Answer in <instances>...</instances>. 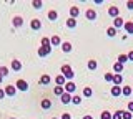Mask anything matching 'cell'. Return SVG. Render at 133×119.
I'll use <instances>...</instances> for the list:
<instances>
[{
    "instance_id": "83f0119b",
    "label": "cell",
    "mask_w": 133,
    "mask_h": 119,
    "mask_svg": "<svg viewBox=\"0 0 133 119\" xmlns=\"http://www.w3.org/2000/svg\"><path fill=\"white\" fill-rule=\"evenodd\" d=\"M91 94H93V89L90 88V86H87L85 89H83V96H87V98H90Z\"/></svg>"
},
{
    "instance_id": "74e56055",
    "label": "cell",
    "mask_w": 133,
    "mask_h": 119,
    "mask_svg": "<svg viewBox=\"0 0 133 119\" xmlns=\"http://www.w3.org/2000/svg\"><path fill=\"white\" fill-rule=\"evenodd\" d=\"M105 81H113V73H107V75H105Z\"/></svg>"
},
{
    "instance_id": "30bf717a",
    "label": "cell",
    "mask_w": 133,
    "mask_h": 119,
    "mask_svg": "<svg viewBox=\"0 0 133 119\" xmlns=\"http://www.w3.org/2000/svg\"><path fill=\"white\" fill-rule=\"evenodd\" d=\"M30 27L33 28V30H40V28H42V23H40V20H38V18H33L32 22H30Z\"/></svg>"
},
{
    "instance_id": "f6af8a7d",
    "label": "cell",
    "mask_w": 133,
    "mask_h": 119,
    "mask_svg": "<svg viewBox=\"0 0 133 119\" xmlns=\"http://www.w3.org/2000/svg\"><path fill=\"white\" fill-rule=\"evenodd\" d=\"M2 80H3V78H2V76H0V83H2Z\"/></svg>"
},
{
    "instance_id": "7a4b0ae2",
    "label": "cell",
    "mask_w": 133,
    "mask_h": 119,
    "mask_svg": "<svg viewBox=\"0 0 133 119\" xmlns=\"http://www.w3.org/2000/svg\"><path fill=\"white\" fill-rule=\"evenodd\" d=\"M65 88V93H68V94H73L75 93V89H77V86H75L73 81H66V84L63 86Z\"/></svg>"
},
{
    "instance_id": "d6a6232c",
    "label": "cell",
    "mask_w": 133,
    "mask_h": 119,
    "mask_svg": "<svg viewBox=\"0 0 133 119\" xmlns=\"http://www.w3.org/2000/svg\"><path fill=\"white\" fill-rule=\"evenodd\" d=\"M97 66H98V65H97V61H95V60H90L88 61V69H97Z\"/></svg>"
},
{
    "instance_id": "8d00e7d4",
    "label": "cell",
    "mask_w": 133,
    "mask_h": 119,
    "mask_svg": "<svg viewBox=\"0 0 133 119\" xmlns=\"http://www.w3.org/2000/svg\"><path fill=\"white\" fill-rule=\"evenodd\" d=\"M102 119H111V114L108 113V111H103V113H102Z\"/></svg>"
},
{
    "instance_id": "603a6c76",
    "label": "cell",
    "mask_w": 133,
    "mask_h": 119,
    "mask_svg": "<svg viewBox=\"0 0 133 119\" xmlns=\"http://www.w3.org/2000/svg\"><path fill=\"white\" fill-rule=\"evenodd\" d=\"M53 93H55L57 96H62V94L65 93V88L63 86H55V88H53Z\"/></svg>"
},
{
    "instance_id": "52a82bcc",
    "label": "cell",
    "mask_w": 133,
    "mask_h": 119,
    "mask_svg": "<svg viewBox=\"0 0 133 119\" xmlns=\"http://www.w3.org/2000/svg\"><path fill=\"white\" fill-rule=\"evenodd\" d=\"M123 28H125V31H127L128 35H133V22H125Z\"/></svg>"
},
{
    "instance_id": "e575fe53",
    "label": "cell",
    "mask_w": 133,
    "mask_h": 119,
    "mask_svg": "<svg viewBox=\"0 0 133 119\" xmlns=\"http://www.w3.org/2000/svg\"><path fill=\"white\" fill-rule=\"evenodd\" d=\"M32 5L35 7V9H42V5H43V3H42L40 0H33V2H32Z\"/></svg>"
},
{
    "instance_id": "9a60e30c",
    "label": "cell",
    "mask_w": 133,
    "mask_h": 119,
    "mask_svg": "<svg viewBox=\"0 0 133 119\" xmlns=\"http://www.w3.org/2000/svg\"><path fill=\"white\" fill-rule=\"evenodd\" d=\"M40 106H42V109H50V108H52V101H50V99H42Z\"/></svg>"
},
{
    "instance_id": "d590c367",
    "label": "cell",
    "mask_w": 133,
    "mask_h": 119,
    "mask_svg": "<svg viewBox=\"0 0 133 119\" xmlns=\"http://www.w3.org/2000/svg\"><path fill=\"white\" fill-rule=\"evenodd\" d=\"M111 119H123L122 117V111H116L115 114H111Z\"/></svg>"
},
{
    "instance_id": "7bdbcfd3",
    "label": "cell",
    "mask_w": 133,
    "mask_h": 119,
    "mask_svg": "<svg viewBox=\"0 0 133 119\" xmlns=\"http://www.w3.org/2000/svg\"><path fill=\"white\" fill-rule=\"evenodd\" d=\"M128 61H133V51L128 53Z\"/></svg>"
},
{
    "instance_id": "7c38bea8",
    "label": "cell",
    "mask_w": 133,
    "mask_h": 119,
    "mask_svg": "<svg viewBox=\"0 0 133 119\" xmlns=\"http://www.w3.org/2000/svg\"><path fill=\"white\" fill-rule=\"evenodd\" d=\"M78 15H80V9L78 7H72L70 9V18H77Z\"/></svg>"
},
{
    "instance_id": "836d02e7",
    "label": "cell",
    "mask_w": 133,
    "mask_h": 119,
    "mask_svg": "<svg viewBox=\"0 0 133 119\" xmlns=\"http://www.w3.org/2000/svg\"><path fill=\"white\" fill-rule=\"evenodd\" d=\"M131 116L133 114L130 113V111H122V117L123 119H131Z\"/></svg>"
},
{
    "instance_id": "f35d334b",
    "label": "cell",
    "mask_w": 133,
    "mask_h": 119,
    "mask_svg": "<svg viewBox=\"0 0 133 119\" xmlns=\"http://www.w3.org/2000/svg\"><path fill=\"white\" fill-rule=\"evenodd\" d=\"M62 119H72V116H70L68 113H63V114H62Z\"/></svg>"
},
{
    "instance_id": "ee69618b",
    "label": "cell",
    "mask_w": 133,
    "mask_h": 119,
    "mask_svg": "<svg viewBox=\"0 0 133 119\" xmlns=\"http://www.w3.org/2000/svg\"><path fill=\"white\" fill-rule=\"evenodd\" d=\"M83 119H93L91 116H88V114H87V116H83Z\"/></svg>"
},
{
    "instance_id": "484cf974",
    "label": "cell",
    "mask_w": 133,
    "mask_h": 119,
    "mask_svg": "<svg viewBox=\"0 0 133 119\" xmlns=\"http://www.w3.org/2000/svg\"><path fill=\"white\" fill-rule=\"evenodd\" d=\"M66 27H68V28H75V27H77V20H75V18H68V20H66Z\"/></svg>"
},
{
    "instance_id": "b9f144b4",
    "label": "cell",
    "mask_w": 133,
    "mask_h": 119,
    "mask_svg": "<svg viewBox=\"0 0 133 119\" xmlns=\"http://www.w3.org/2000/svg\"><path fill=\"white\" fill-rule=\"evenodd\" d=\"M3 96H5V91H3V89L0 88V99H3Z\"/></svg>"
},
{
    "instance_id": "7dc6e473",
    "label": "cell",
    "mask_w": 133,
    "mask_h": 119,
    "mask_svg": "<svg viewBox=\"0 0 133 119\" xmlns=\"http://www.w3.org/2000/svg\"><path fill=\"white\" fill-rule=\"evenodd\" d=\"M52 119H58V117H52Z\"/></svg>"
},
{
    "instance_id": "ba28073f",
    "label": "cell",
    "mask_w": 133,
    "mask_h": 119,
    "mask_svg": "<svg viewBox=\"0 0 133 119\" xmlns=\"http://www.w3.org/2000/svg\"><path fill=\"white\" fill-rule=\"evenodd\" d=\"M118 13H120L118 7H110V9H108V15H110V17L116 18V17H118Z\"/></svg>"
},
{
    "instance_id": "1f68e13d",
    "label": "cell",
    "mask_w": 133,
    "mask_h": 119,
    "mask_svg": "<svg viewBox=\"0 0 133 119\" xmlns=\"http://www.w3.org/2000/svg\"><path fill=\"white\" fill-rule=\"evenodd\" d=\"M72 102H73V104H80V102H82V98L77 96V94H73V96H72Z\"/></svg>"
},
{
    "instance_id": "ab89813d",
    "label": "cell",
    "mask_w": 133,
    "mask_h": 119,
    "mask_svg": "<svg viewBox=\"0 0 133 119\" xmlns=\"http://www.w3.org/2000/svg\"><path fill=\"white\" fill-rule=\"evenodd\" d=\"M127 9L128 10H133V2H127Z\"/></svg>"
},
{
    "instance_id": "5b68a950",
    "label": "cell",
    "mask_w": 133,
    "mask_h": 119,
    "mask_svg": "<svg viewBox=\"0 0 133 119\" xmlns=\"http://www.w3.org/2000/svg\"><path fill=\"white\" fill-rule=\"evenodd\" d=\"M55 83H57V86H65V84H66V78H65L63 75H58V76L55 78Z\"/></svg>"
},
{
    "instance_id": "44dd1931",
    "label": "cell",
    "mask_w": 133,
    "mask_h": 119,
    "mask_svg": "<svg viewBox=\"0 0 133 119\" xmlns=\"http://www.w3.org/2000/svg\"><path fill=\"white\" fill-rule=\"evenodd\" d=\"M62 50H63L65 53H70V51H72V43H70V42L62 43Z\"/></svg>"
},
{
    "instance_id": "d6986e66",
    "label": "cell",
    "mask_w": 133,
    "mask_h": 119,
    "mask_svg": "<svg viewBox=\"0 0 133 119\" xmlns=\"http://www.w3.org/2000/svg\"><path fill=\"white\" fill-rule=\"evenodd\" d=\"M50 43L53 45V46H58V45H62V40H60V36H52V38H50Z\"/></svg>"
},
{
    "instance_id": "e0dca14e",
    "label": "cell",
    "mask_w": 133,
    "mask_h": 119,
    "mask_svg": "<svg viewBox=\"0 0 133 119\" xmlns=\"http://www.w3.org/2000/svg\"><path fill=\"white\" fill-rule=\"evenodd\" d=\"M50 76L48 75H42V78H40V84H43V86H47V84H50Z\"/></svg>"
},
{
    "instance_id": "7402d4cb",
    "label": "cell",
    "mask_w": 133,
    "mask_h": 119,
    "mask_svg": "<svg viewBox=\"0 0 133 119\" xmlns=\"http://www.w3.org/2000/svg\"><path fill=\"white\" fill-rule=\"evenodd\" d=\"M23 25V18L22 17H14V27H22Z\"/></svg>"
},
{
    "instance_id": "2e32d148",
    "label": "cell",
    "mask_w": 133,
    "mask_h": 119,
    "mask_svg": "<svg viewBox=\"0 0 133 119\" xmlns=\"http://www.w3.org/2000/svg\"><path fill=\"white\" fill-rule=\"evenodd\" d=\"M120 94H122V86H113V88H111V96H120Z\"/></svg>"
},
{
    "instance_id": "4316f807",
    "label": "cell",
    "mask_w": 133,
    "mask_h": 119,
    "mask_svg": "<svg viewBox=\"0 0 133 119\" xmlns=\"http://www.w3.org/2000/svg\"><path fill=\"white\" fill-rule=\"evenodd\" d=\"M107 35L110 36V38H113V36L116 35V28H113V27H110V28H107Z\"/></svg>"
},
{
    "instance_id": "3957f363",
    "label": "cell",
    "mask_w": 133,
    "mask_h": 119,
    "mask_svg": "<svg viewBox=\"0 0 133 119\" xmlns=\"http://www.w3.org/2000/svg\"><path fill=\"white\" fill-rule=\"evenodd\" d=\"M15 88L20 89V91H27L28 84H27V81H25V80H18V81H17V84H15Z\"/></svg>"
},
{
    "instance_id": "4dcf8cb0",
    "label": "cell",
    "mask_w": 133,
    "mask_h": 119,
    "mask_svg": "<svg viewBox=\"0 0 133 119\" xmlns=\"http://www.w3.org/2000/svg\"><path fill=\"white\" fill-rule=\"evenodd\" d=\"M42 46H45V48H50V46H52L50 40H48V38H42Z\"/></svg>"
},
{
    "instance_id": "6da1fadb",
    "label": "cell",
    "mask_w": 133,
    "mask_h": 119,
    "mask_svg": "<svg viewBox=\"0 0 133 119\" xmlns=\"http://www.w3.org/2000/svg\"><path fill=\"white\" fill-rule=\"evenodd\" d=\"M62 75H63L68 81H72L73 76H75V73H73V69H72L70 65H63V66H62Z\"/></svg>"
},
{
    "instance_id": "bcb514c9",
    "label": "cell",
    "mask_w": 133,
    "mask_h": 119,
    "mask_svg": "<svg viewBox=\"0 0 133 119\" xmlns=\"http://www.w3.org/2000/svg\"><path fill=\"white\" fill-rule=\"evenodd\" d=\"M10 119H17V117H10Z\"/></svg>"
},
{
    "instance_id": "8fae6325",
    "label": "cell",
    "mask_w": 133,
    "mask_h": 119,
    "mask_svg": "<svg viewBox=\"0 0 133 119\" xmlns=\"http://www.w3.org/2000/svg\"><path fill=\"white\" fill-rule=\"evenodd\" d=\"M85 17L88 18V20H95V18H97V12H95L93 9H88V10H87V13H85Z\"/></svg>"
},
{
    "instance_id": "c3c4849f",
    "label": "cell",
    "mask_w": 133,
    "mask_h": 119,
    "mask_svg": "<svg viewBox=\"0 0 133 119\" xmlns=\"http://www.w3.org/2000/svg\"><path fill=\"white\" fill-rule=\"evenodd\" d=\"M131 93H133V88H131Z\"/></svg>"
},
{
    "instance_id": "8992f818",
    "label": "cell",
    "mask_w": 133,
    "mask_h": 119,
    "mask_svg": "<svg viewBox=\"0 0 133 119\" xmlns=\"http://www.w3.org/2000/svg\"><path fill=\"white\" fill-rule=\"evenodd\" d=\"M60 101L63 102V104H68V102H72V94H68V93H63L60 96Z\"/></svg>"
},
{
    "instance_id": "5bb4252c",
    "label": "cell",
    "mask_w": 133,
    "mask_h": 119,
    "mask_svg": "<svg viewBox=\"0 0 133 119\" xmlns=\"http://www.w3.org/2000/svg\"><path fill=\"white\" fill-rule=\"evenodd\" d=\"M12 69H14V71H20V69H22V63H20V60H14V61H12Z\"/></svg>"
},
{
    "instance_id": "9c48e42d",
    "label": "cell",
    "mask_w": 133,
    "mask_h": 119,
    "mask_svg": "<svg viewBox=\"0 0 133 119\" xmlns=\"http://www.w3.org/2000/svg\"><path fill=\"white\" fill-rule=\"evenodd\" d=\"M3 91H5L7 96H14L15 91H17V88H15V86H10V84H8V86H5V89H3Z\"/></svg>"
},
{
    "instance_id": "f546056e",
    "label": "cell",
    "mask_w": 133,
    "mask_h": 119,
    "mask_svg": "<svg viewBox=\"0 0 133 119\" xmlns=\"http://www.w3.org/2000/svg\"><path fill=\"white\" fill-rule=\"evenodd\" d=\"M127 61H128V55H120V56H118V63L125 65Z\"/></svg>"
},
{
    "instance_id": "4fadbf2b",
    "label": "cell",
    "mask_w": 133,
    "mask_h": 119,
    "mask_svg": "<svg viewBox=\"0 0 133 119\" xmlns=\"http://www.w3.org/2000/svg\"><path fill=\"white\" fill-rule=\"evenodd\" d=\"M123 25H125V22H123L122 17H116L113 20V28H120V27H123Z\"/></svg>"
},
{
    "instance_id": "60d3db41",
    "label": "cell",
    "mask_w": 133,
    "mask_h": 119,
    "mask_svg": "<svg viewBox=\"0 0 133 119\" xmlns=\"http://www.w3.org/2000/svg\"><path fill=\"white\" fill-rule=\"evenodd\" d=\"M128 111H130V113H133V101L128 102Z\"/></svg>"
},
{
    "instance_id": "d4e9b609",
    "label": "cell",
    "mask_w": 133,
    "mask_h": 119,
    "mask_svg": "<svg viewBox=\"0 0 133 119\" xmlns=\"http://www.w3.org/2000/svg\"><path fill=\"white\" fill-rule=\"evenodd\" d=\"M122 94H123V96H130V94H133L131 88H130V86H123V88H122Z\"/></svg>"
},
{
    "instance_id": "cb8c5ba5",
    "label": "cell",
    "mask_w": 133,
    "mask_h": 119,
    "mask_svg": "<svg viewBox=\"0 0 133 119\" xmlns=\"http://www.w3.org/2000/svg\"><path fill=\"white\" fill-rule=\"evenodd\" d=\"M57 18H58V13H57V10H50V12H48V20L55 22Z\"/></svg>"
},
{
    "instance_id": "ffe728a7",
    "label": "cell",
    "mask_w": 133,
    "mask_h": 119,
    "mask_svg": "<svg viewBox=\"0 0 133 119\" xmlns=\"http://www.w3.org/2000/svg\"><path fill=\"white\" fill-rule=\"evenodd\" d=\"M113 71L116 73V75H120V73L123 71V65H122V63H118V61H116V63L113 65Z\"/></svg>"
},
{
    "instance_id": "f1b7e54d",
    "label": "cell",
    "mask_w": 133,
    "mask_h": 119,
    "mask_svg": "<svg viewBox=\"0 0 133 119\" xmlns=\"http://www.w3.org/2000/svg\"><path fill=\"white\" fill-rule=\"evenodd\" d=\"M0 76H2V78L8 76V68L7 66H0Z\"/></svg>"
},
{
    "instance_id": "277c9868",
    "label": "cell",
    "mask_w": 133,
    "mask_h": 119,
    "mask_svg": "<svg viewBox=\"0 0 133 119\" xmlns=\"http://www.w3.org/2000/svg\"><path fill=\"white\" fill-rule=\"evenodd\" d=\"M50 53H52V46H50V48L40 46L38 48V56H47V55H50Z\"/></svg>"
},
{
    "instance_id": "ac0fdd59",
    "label": "cell",
    "mask_w": 133,
    "mask_h": 119,
    "mask_svg": "<svg viewBox=\"0 0 133 119\" xmlns=\"http://www.w3.org/2000/svg\"><path fill=\"white\" fill-rule=\"evenodd\" d=\"M122 81H123V76L122 75H113V84L115 86H120V84H122Z\"/></svg>"
}]
</instances>
